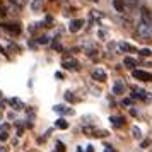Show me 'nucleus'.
Here are the masks:
<instances>
[{"label":"nucleus","instance_id":"obj_16","mask_svg":"<svg viewBox=\"0 0 152 152\" xmlns=\"http://www.w3.org/2000/svg\"><path fill=\"white\" fill-rule=\"evenodd\" d=\"M126 4H128L130 10H133V9L137 7V0H125V7H126Z\"/></svg>","mask_w":152,"mask_h":152},{"label":"nucleus","instance_id":"obj_22","mask_svg":"<svg viewBox=\"0 0 152 152\" xmlns=\"http://www.w3.org/2000/svg\"><path fill=\"white\" fill-rule=\"evenodd\" d=\"M7 138H9L7 132H0V140H2V142H4V140H7Z\"/></svg>","mask_w":152,"mask_h":152},{"label":"nucleus","instance_id":"obj_13","mask_svg":"<svg viewBox=\"0 0 152 152\" xmlns=\"http://www.w3.org/2000/svg\"><path fill=\"white\" fill-rule=\"evenodd\" d=\"M113 5L118 12H123L125 10V0H113Z\"/></svg>","mask_w":152,"mask_h":152},{"label":"nucleus","instance_id":"obj_27","mask_svg":"<svg viewBox=\"0 0 152 152\" xmlns=\"http://www.w3.org/2000/svg\"><path fill=\"white\" fill-rule=\"evenodd\" d=\"M104 152H115V151H113V147H110V145H108V147L104 149Z\"/></svg>","mask_w":152,"mask_h":152},{"label":"nucleus","instance_id":"obj_3","mask_svg":"<svg viewBox=\"0 0 152 152\" xmlns=\"http://www.w3.org/2000/svg\"><path fill=\"white\" fill-rule=\"evenodd\" d=\"M132 97L133 99H144V101H151L152 99V96H149V92H145V91H142V89H137V87H133L132 89Z\"/></svg>","mask_w":152,"mask_h":152},{"label":"nucleus","instance_id":"obj_7","mask_svg":"<svg viewBox=\"0 0 152 152\" xmlns=\"http://www.w3.org/2000/svg\"><path fill=\"white\" fill-rule=\"evenodd\" d=\"M9 104L14 108V110H17V111H21V110H24L26 106H24V103H22L19 97H12V99H9Z\"/></svg>","mask_w":152,"mask_h":152},{"label":"nucleus","instance_id":"obj_2","mask_svg":"<svg viewBox=\"0 0 152 152\" xmlns=\"http://www.w3.org/2000/svg\"><path fill=\"white\" fill-rule=\"evenodd\" d=\"M132 75L135 77L137 80H142V82H152V74L151 72H145V70H133Z\"/></svg>","mask_w":152,"mask_h":152},{"label":"nucleus","instance_id":"obj_12","mask_svg":"<svg viewBox=\"0 0 152 152\" xmlns=\"http://www.w3.org/2000/svg\"><path fill=\"white\" fill-rule=\"evenodd\" d=\"M55 128H60V130H67L69 128V121H65L63 118H58L55 121Z\"/></svg>","mask_w":152,"mask_h":152},{"label":"nucleus","instance_id":"obj_4","mask_svg":"<svg viewBox=\"0 0 152 152\" xmlns=\"http://www.w3.org/2000/svg\"><path fill=\"white\" fill-rule=\"evenodd\" d=\"M62 67L63 69H67V70H77L79 69V62L74 60V58H63Z\"/></svg>","mask_w":152,"mask_h":152},{"label":"nucleus","instance_id":"obj_25","mask_svg":"<svg viewBox=\"0 0 152 152\" xmlns=\"http://www.w3.org/2000/svg\"><path fill=\"white\" fill-rule=\"evenodd\" d=\"M7 128H9V125H7V123H4L2 126H0V130H2V132H7Z\"/></svg>","mask_w":152,"mask_h":152},{"label":"nucleus","instance_id":"obj_30","mask_svg":"<svg viewBox=\"0 0 152 152\" xmlns=\"http://www.w3.org/2000/svg\"><path fill=\"white\" fill-rule=\"evenodd\" d=\"M92 2H99V0H92Z\"/></svg>","mask_w":152,"mask_h":152},{"label":"nucleus","instance_id":"obj_18","mask_svg":"<svg viewBox=\"0 0 152 152\" xmlns=\"http://www.w3.org/2000/svg\"><path fill=\"white\" fill-rule=\"evenodd\" d=\"M140 55H142V56H151V55H152V50L142 48V50H140Z\"/></svg>","mask_w":152,"mask_h":152},{"label":"nucleus","instance_id":"obj_5","mask_svg":"<svg viewBox=\"0 0 152 152\" xmlns=\"http://www.w3.org/2000/svg\"><path fill=\"white\" fill-rule=\"evenodd\" d=\"M92 79L97 80V82H104L108 79V75H106V72L103 69H96V70H92Z\"/></svg>","mask_w":152,"mask_h":152},{"label":"nucleus","instance_id":"obj_1","mask_svg":"<svg viewBox=\"0 0 152 152\" xmlns=\"http://www.w3.org/2000/svg\"><path fill=\"white\" fill-rule=\"evenodd\" d=\"M137 33H138V36L149 38V34H151V21L142 19V21L138 22V26H137Z\"/></svg>","mask_w":152,"mask_h":152},{"label":"nucleus","instance_id":"obj_23","mask_svg":"<svg viewBox=\"0 0 152 152\" xmlns=\"http://www.w3.org/2000/svg\"><path fill=\"white\" fill-rule=\"evenodd\" d=\"M53 48H55V50H58V51H62V45H60L58 41H55V43H53Z\"/></svg>","mask_w":152,"mask_h":152},{"label":"nucleus","instance_id":"obj_29","mask_svg":"<svg viewBox=\"0 0 152 152\" xmlns=\"http://www.w3.org/2000/svg\"><path fill=\"white\" fill-rule=\"evenodd\" d=\"M0 152H7V149L5 147H0Z\"/></svg>","mask_w":152,"mask_h":152},{"label":"nucleus","instance_id":"obj_9","mask_svg":"<svg viewBox=\"0 0 152 152\" xmlns=\"http://www.w3.org/2000/svg\"><path fill=\"white\" fill-rule=\"evenodd\" d=\"M2 26H4V29H7L9 33H12V34H19V33H21V26H19V24H7V22H5V24H2Z\"/></svg>","mask_w":152,"mask_h":152},{"label":"nucleus","instance_id":"obj_20","mask_svg":"<svg viewBox=\"0 0 152 152\" xmlns=\"http://www.w3.org/2000/svg\"><path fill=\"white\" fill-rule=\"evenodd\" d=\"M65 99H67V101H72V103H74V101H77V97H74V94H72V92H67V94H65Z\"/></svg>","mask_w":152,"mask_h":152},{"label":"nucleus","instance_id":"obj_14","mask_svg":"<svg viewBox=\"0 0 152 152\" xmlns=\"http://www.w3.org/2000/svg\"><path fill=\"white\" fill-rule=\"evenodd\" d=\"M123 63H125V67H128V69H133V67L137 65V62H135L133 58H130V56H126L123 60Z\"/></svg>","mask_w":152,"mask_h":152},{"label":"nucleus","instance_id":"obj_19","mask_svg":"<svg viewBox=\"0 0 152 152\" xmlns=\"http://www.w3.org/2000/svg\"><path fill=\"white\" fill-rule=\"evenodd\" d=\"M36 41L39 43V45H46V43H48V38H46V36H39Z\"/></svg>","mask_w":152,"mask_h":152},{"label":"nucleus","instance_id":"obj_28","mask_svg":"<svg viewBox=\"0 0 152 152\" xmlns=\"http://www.w3.org/2000/svg\"><path fill=\"white\" fill-rule=\"evenodd\" d=\"M94 151V147H92V145H89V147H87V152H92Z\"/></svg>","mask_w":152,"mask_h":152},{"label":"nucleus","instance_id":"obj_10","mask_svg":"<svg viewBox=\"0 0 152 152\" xmlns=\"http://www.w3.org/2000/svg\"><path fill=\"white\" fill-rule=\"evenodd\" d=\"M123 91H125L123 80H116L115 86H113V92H115V94H123Z\"/></svg>","mask_w":152,"mask_h":152},{"label":"nucleus","instance_id":"obj_26","mask_svg":"<svg viewBox=\"0 0 152 152\" xmlns=\"http://www.w3.org/2000/svg\"><path fill=\"white\" fill-rule=\"evenodd\" d=\"M123 104H125V106H130V104H132V99H125Z\"/></svg>","mask_w":152,"mask_h":152},{"label":"nucleus","instance_id":"obj_11","mask_svg":"<svg viewBox=\"0 0 152 152\" xmlns=\"http://www.w3.org/2000/svg\"><path fill=\"white\" fill-rule=\"evenodd\" d=\"M110 121L115 125L116 128H120V126H123V125H125V118L123 116H111Z\"/></svg>","mask_w":152,"mask_h":152},{"label":"nucleus","instance_id":"obj_15","mask_svg":"<svg viewBox=\"0 0 152 152\" xmlns=\"http://www.w3.org/2000/svg\"><path fill=\"white\" fill-rule=\"evenodd\" d=\"M118 48L123 50V51H135V48H133L132 45H128V43H120V45H118Z\"/></svg>","mask_w":152,"mask_h":152},{"label":"nucleus","instance_id":"obj_6","mask_svg":"<svg viewBox=\"0 0 152 152\" xmlns=\"http://www.w3.org/2000/svg\"><path fill=\"white\" fill-rule=\"evenodd\" d=\"M82 26H84V21H82V19H74V21L70 22L69 31H70V33H79V31L82 29Z\"/></svg>","mask_w":152,"mask_h":152},{"label":"nucleus","instance_id":"obj_17","mask_svg":"<svg viewBox=\"0 0 152 152\" xmlns=\"http://www.w3.org/2000/svg\"><path fill=\"white\" fill-rule=\"evenodd\" d=\"M132 133H133V137H135V138L142 137V132H140V128H137V126H133V128H132Z\"/></svg>","mask_w":152,"mask_h":152},{"label":"nucleus","instance_id":"obj_31","mask_svg":"<svg viewBox=\"0 0 152 152\" xmlns=\"http://www.w3.org/2000/svg\"><path fill=\"white\" fill-rule=\"evenodd\" d=\"M0 97H2V94H0Z\"/></svg>","mask_w":152,"mask_h":152},{"label":"nucleus","instance_id":"obj_8","mask_svg":"<svg viewBox=\"0 0 152 152\" xmlns=\"http://www.w3.org/2000/svg\"><path fill=\"white\" fill-rule=\"evenodd\" d=\"M53 111H55V113H58V115H74V110L65 108V106H62V104H56V106H53Z\"/></svg>","mask_w":152,"mask_h":152},{"label":"nucleus","instance_id":"obj_24","mask_svg":"<svg viewBox=\"0 0 152 152\" xmlns=\"http://www.w3.org/2000/svg\"><path fill=\"white\" fill-rule=\"evenodd\" d=\"M140 145H142V149H145V147H149V145H151V140H144Z\"/></svg>","mask_w":152,"mask_h":152},{"label":"nucleus","instance_id":"obj_21","mask_svg":"<svg viewBox=\"0 0 152 152\" xmlns=\"http://www.w3.org/2000/svg\"><path fill=\"white\" fill-rule=\"evenodd\" d=\"M39 5H41V0H34V2H33V10H38Z\"/></svg>","mask_w":152,"mask_h":152}]
</instances>
